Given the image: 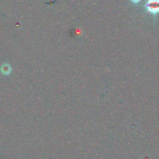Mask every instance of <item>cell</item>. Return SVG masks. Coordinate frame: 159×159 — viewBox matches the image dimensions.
<instances>
[{"label": "cell", "mask_w": 159, "mask_h": 159, "mask_svg": "<svg viewBox=\"0 0 159 159\" xmlns=\"http://www.w3.org/2000/svg\"><path fill=\"white\" fill-rule=\"evenodd\" d=\"M145 6L149 13L154 15L159 13V0H147Z\"/></svg>", "instance_id": "obj_1"}, {"label": "cell", "mask_w": 159, "mask_h": 159, "mask_svg": "<svg viewBox=\"0 0 159 159\" xmlns=\"http://www.w3.org/2000/svg\"><path fill=\"white\" fill-rule=\"evenodd\" d=\"M0 72H1L2 74L4 75H9L11 73L12 68L9 64L6 63L2 65L1 68H0Z\"/></svg>", "instance_id": "obj_2"}, {"label": "cell", "mask_w": 159, "mask_h": 159, "mask_svg": "<svg viewBox=\"0 0 159 159\" xmlns=\"http://www.w3.org/2000/svg\"><path fill=\"white\" fill-rule=\"evenodd\" d=\"M131 1L134 3H137L139 2H141V0H131Z\"/></svg>", "instance_id": "obj_3"}]
</instances>
